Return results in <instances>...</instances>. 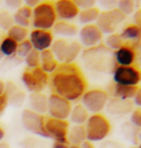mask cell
<instances>
[{
	"label": "cell",
	"mask_w": 141,
	"mask_h": 148,
	"mask_svg": "<svg viewBox=\"0 0 141 148\" xmlns=\"http://www.w3.org/2000/svg\"><path fill=\"white\" fill-rule=\"evenodd\" d=\"M49 83L53 93L69 102L82 98L87 88L84 74L75 64H60L50 76Z\"/></svg>",
	"instance_id": "obj_1"
},
{
	"label": "cell",
	"mask_w": 141,
	"mask_h": 148,
	"mask_svg": "<svg viewBox=\"0 0 141 148\" xmlns=\"http://www.w3.org/2000/svg\"><path fill=\"white\" fill-rule=\"evenodd\" d=\"M113 59L112 51L104 45L87 48L82 53V60L86 69L95 72H110Z\"/></svg>",
	"instance_id": "obj_2"
},
{
	"label": "cell",
	"mask_w": 141,
	"mask_h": 148,
	"mask_svg": "<svg viewBox=\"0 0 141 148\" xmlns=\"http://www.w3.org/2000/svg\"><path fill=\"white\" fill-rule=\"evenodd\" d=\"M57 22V14L54 2L40 1V4L32 12L31 24L37 30L50 31Z\"/></svg>",
	"instance_id": "obj_3"
},
{
	"label": "cell",
	"mask_w": 141,
	"mask_h": 148,
	"mask_svg": "<svg viewBox=\"0 0 141 148\" xmlns=\"http://www.w3.org/2000/svg\"><path fill=\"white\" fill-rule=\"evenodd\" d=\"M87 140L101 141L108 137L110 132V124L107 117L104 115L96 114L90 115L86 123Z\"/></svg>",
	"instance_id": "obj_4"
},
{
	"label": "cell",
	"mask_w": 141,
	"mask_h": 148,
	"mask_svg": "<svg viewBox=\"0 0 141 148\" xmlns=\"http://www.w3.org/2000/svg\"><path fill=\"white\" fill-rule=\"evenodd\" d=\"M49 80V74L45 73L40 66L36 69H27L21 75L23 85L31 92H42L48 85Z\"/></svg>",
	"instance_id": "obj_5"
},
{
	"label": "cell",
	"mask_w": 141,
	"mask_h": 148,
	"mask_svg": "<svg viewBox=\"0 0 141 148\" xmlns=\"http://www.w3.org/2000/svg\"><path fill=\"white\" fill-rule=\"evenodd\" d=\"M125 18L126 16H124L118 9L114 8L111 10L101 12L96 21V26L103 34L110 35L115 32Z\"/></svg>",
	"instance_id": "obj_6"
},
{
	"label": "cell",
	"mask_w": 141,
	"mask_h": 148,
	"mask_svg": "<svg viewBox=\"0 0 141 148\" xmlns=\"http://www.w3.org/2000/svg\"><path fill=\"white\" fill-rule=\"evenodd\" d=\"M108 102V94L105 90L95 88L87 90L82 96V105L87 109V112L99 114L107 107Z\"/></svg>",
	"instance_id": "obj_7"
},
{
	"label": "cell",
	"mask_w": 141,
	"mask_h": 148,
	"mask_svg": "<svg viewBox=\"0 0 141 148\" xmlns=\"http://www.w3.org/2000/svg\"><path fill=\"white\" fill-rule=\"evenodd\" d=\"M21 122L24 129L28 132L43 138H48L44 127L45 116L43 114H37L30 109H25L21 114Z\"/></svg>",
	"instance_id": "obj_8"
},
{
	"label": "cell",
	"mask_w": 141,
	"mask_h": 148,
	"mask_svg": "<svg viewBox=\"0 0 141 148\" xmlns=\"http://www.w3.org/2000/svg\"><path fill=\"white\" fill-rule=\"evenodd\" d=\"M71 110V102L67 101L66 99L55 93H51L48 96L47 112L49 114L50 117L61 120H66L69 117Z\"/></svg>",
	"instance_id": "obj_9"
},
{
	"label": "cell",
	"mask_w": 141,
	"mask_h": 148,
	"mask_svg": "<svg viewBox=\"0 0 141 148\" xmlns=\"http://www.w3.org/2000/svg\"><path fill=\"white\" fill-rule=\"evenodd\" d=\"M45 131L49 138H53L57 143H67V134L69 130V124L66 120L56 119L53 117H45Z\"/></svg>",
	"instance_id": "obj_10"
},
{
	"label": "cell",
	"mask_w": 141,
	"mask_h": 148,
	"mask_svg": "<svg viewBox=\"0 0 141 148\" xmlns=\"http://www.w3.org/2000/svg\"><path fill=\"white\" fill-rule=\"evenodd\" d=\"M113 81L116 85L137 87L141 81V72L134 66H117L113 71Z\"/></svg>",
	"instance_id": "obj_11"
},
{
	"label": "cell",
	"mask_w": 141,
	"mask_h": 148,
	"mask_svg": "<svg viewBox=\"0 0 141 148\" xmlns=\"http://www.w3.org/2000/svg\"><path fill=\"white\" fill-rule=\"evenodd\" d=\"M29 40L33 46V49L39 52H42L50 49L54 41V36L51 31L34 29L29 34Z\"/></svg>",
	"instance_id": "obj_12"
},
{
	"label": "cell",
	"mask_w": 141,
	"mask_h": 148,
	"mask_svg": "<svg viewBox=\"0 0 141 148\" xmlns=\"http://www.w3.org/2000/svg\"><path fill=\"white\" fill-rule=\"evenodd\" d=\"M55 11L57 18H60L61 21H68L76 18L79 16L80 10L71 0H59L54 2Z\"/></svg>",
	"instance_id": "obj_13"
},
{
	"label": "cell",
	"mask_w": 141,
	"mask_h": 148,
	"mask_svg": "<svg viewBox=\"0 0 141 148\" xmlns=\"http://www.w3.org/2000/svg\"><path fill=\"white\" fill-rule=\"evenodd\" d=\"M79 36L82 44L87 46V48H90L98 45L103 38V33L96 24H89L84 25L79 31Z\"/></svg>",
	"instance_id": "obj_14"
},
{
	"label": "cell",
	"mask_w": 141,
	"mask_h": 148,
	"mask_svg": "<svg viewBox=\"0 0 141 148\" xmlns=\"http://www.w3.org/2000/svg\"><path fill=\"white\" fill-rule=\"evenodd\" d=\"M107 110L111 114L124 116L133 111V103L130 100H120V99H111L108 100L107 104Z\"/></svg>",
	"instance_id": "obj_15"
},
{
	"label": "cell",
	"mask_w": 141,
	"mask_h": 148,
	"mask_svg": "<svg viewBox=\"0 0 141 148\" xmlns=\"http://www.w3.org/2000/svg\"><path fill=\"white\" fill-rule=\"evenodd\" d=\"M29 106L31 111L44 114L48 109V97L42 92H31L29 95Z\"/></svg>",
	"instance_id": "obj_16"
},
{
	"label": "cell",
	"mask_w": 141,
	"mask_h": 148,
	"mask_svg": "<svg viewBox=\"0 0 141 148\" xmlns=\"http://www.w3.org/2000/svg\"><path fill=\"white\" fill-rule=\"evenodd\" d=\"M114 60L119 66H131L136 60V52L131 46L123 45L114 52Z\"/></svg>",
	"instance_id": "obj_17"
},
{
	"label": "cell",
	"mask_w": 141,
	"mask_h": 148,
	"mask_svg": "<svg viewBox=\"0 0 141 148\" xmlns=\"http://www.w3.org/2000/svg\"><path fill=\"white\" fill-rule=\"evenodd\" d=\"M60 63L56 60L54 55L52 54L51 50H45L40 52V67L47 74H52L55 72V70L58 69Z\"/></svg>",
	"instance_id": "obj_18"
},
{
	"label": "cell",
	"mask_w": 141,
	"mask_h": 148,
	"mask_svg": "<svg viewBox=\"0 0 141 148\" xmlns=\"http://www.w3.org/2000/svg\"><path fill=\"white\" fill-rule=\"evenodd\" d=\"M32 12L33 10L28 8L27 6L22 5L18 10L16 11V13L13 16L14 25L20 26V27L28 28L31 25L32 20Z\"/></svg>",
	"instance_id": "obj_19"
},
{
	"label": "cell",
	"mask_w": 141,
	"mask_h": 148,
	"mask_svg": "<svg viewBox=\"0 0 141 148\" xmlns=\"http://www.w3.org/2000/svg\"><path fill=\"white\" fill-rule=\"evenodd\" d=\"M87 140L86 128L84 125H74L68 130L67 141L71 145L80 146L84 141Z\"/></svg>",
	"instance_id": "obj_20"
},
{
	"label": "cell",
	"mask_w": 141,
	"mask_h": 148,
	"mask_svg": "<svg viewBox=\"0 0 141 148\" xmlns=\"http://www.w3.org/2000/svg\"><path fill=\"white\" fill-rule=\"evenodd\" d=\"M53 32L61 37H74L78 34V28L77 26L73 23H70L68 21H58L55 23L53 27Z\"/></svg>",
	"instance_id": "obj_21"
},
{
	"label": "cell",
	"mask_w": 141,
	"mask_h": 148,
	"mask_svg": "<svg viewBox=\"0 0 141 148\" xmlns=\"http://www.w3.org/2000/svg\"><path fill=\"white\" fill-rule=\"evenodd\" d=\"M68 41L64 38H58L53 41L50 50H51L52 54L54 55L59 63L63 64L65 59L66 52H67V47H68Z\"/></svg>",
	"instance_id": "obj_22"
},
{
	"label": "cell",
	"mask_w": 141,
	"mask_h": 148,
	"mask_svg": "<svg viewBox=\"0 0 141 148\" xmlns=\"http://www.w3.org/2000/svg\"><path fill=\"white\" fill-rule=\"evenodd\" d=\"M69 117L70 121L74 125H84V123H87V121L89 117V112L87 111V109L83 105L79 104L72 108Z\"/></svg>",
	"instance_id": "obj_23"
},
{
	"label": "cell",
	"mask_w": 141,
	"mask_h": 148,
	"mask_svg": "<svg viewBox=\"0 0 141 148\" xmlns=\"http://www.w3.org/2000/svg\"><path fill=\"white\" fill-rule=\"evenodd\" d=\"M100 10L98 8L96 7H93V8H90V9H87V10H83V11H80L79 13V22L81 24H84V25H89V24H92L93 22H96L97 19L99 17V14H100Z\"/></svg>",
	"instance_id": "obj_24"
},
{
	"label": "cell",
	"mask_w": 141,
	"mask_h": 148,
	"mask_svg": "<svg viewBox=\"0 0 141 148\" xmlns=\"http://www.w3.org/2000/svg\"><path fill=\"white\" fill-rule=\"evenodd\" d=\"M137 87H128V86L115 85L113 90L114 96L120 100H130L133 99L137 90Z\"/></svg>",
	"instance_id": "obj_25"
},
{
	"label": "cell",
	"mask_w": 141,
	"mask_h": 148,
	"mask_svg": "<svg viewBox=\"0 0 141 148\" xmlns=\"http://www.w3.org/2000/svg\"><path fill=\"white\" fill-rule=\"evenodd\" d=\"M29 36V31L27 28L20 27V26L14 25L7 31L8 38H12L17 43H20L25 40H27V37Z\"/></svg>",
	"instance_id": "obj_26"
},
{
	"label": "cell",
	"mask_w": 141,
	"mask_h": 148,
	"mask_svg": "<svg viewBox=\"0 0 141 148\" xmlns=\"http://www.w3.org/2000/svg\"><path fill=\"white\" fill-rule=\"evenodd\" d=\"M82 53V44L79 41H71L68 43L64 64H74L75 60Z\"/></svg>",
	"instance_id": "obj_27"
},
{
	"label": "cell",
	"mask_w": 141,
	"mask_h": 148,
	"mask_svg": "<svg viewBox=\"0 0 141 148\" xmlns=\"http://www.w3.org/2000/svg\"><path fill=\"white\" fill-rule=\"evenodd\" d=\"M120 36H121L123 40H130L136 42V41L141 40V31L134 24L128 25L127 27L123 29Z\"/></svg>",
	"instance_id": "obj_28"
},
{
	"label": "cell",
	"mask_w": 141,
	"mask_h": 148,
	"mask_svg": "<svg viewBox=\"0 0 141 148\" xmlns=\"http://www.w3.org/2000/svg\"><path fill=\"white\" fill-rule=\"evenodd\" d=\"M17 46H18V43L10 38L5 37L2 38L1 42H0V51H1L3 56L11 57L16 53Z\"/></svg>",
	"instance_id": "obj_29"
},
{
	"label": "cell",
	"mask_w": 141,
	"mask_h": 148,
	"mask_svg": "<svg viewBox=\"0 0 141 148\" xmlns=\"http://www.w3.org/2000/svg\"><path fill=\"white\" fill-rule=\"evenodd\" d=\"M106 46L110 50H111V51L112 50L116 51L119 48H121L123 46V40L121 36L119 34L115 33L108 35V38H106Z\"/></svg>",
	"instance_id": "obj_30"
},
{
	"label": "cell",
	"mask_w": 141,
	"mask_h": 148,
	"mask_svg": "<svg viewBox=\"0 0 141 148\" xmlns=\"http://www.w3.org/2000/svg\"><path fill=\"white\" fill-rule=\"evenodd\" d=\"M40 52L33 49L25 57V63L28 69H36L40 66Z\"/></svg>",
	"instance_id": "obj_31"
},
{
	"label": "cell",
	"mask_w": 141,
	"mask_h": 148,
	"mask_svg": "<svg viewBox=\"0 0 141 148\" xmlns=\"http://www.w3.org/2000/svg\"><path fill=\"white\" fill-rule=\"evenodd\" d=\"M116 9H118L124 16H128L134 13L136 9V3L131 0H120L117 2Z\"/></svg>",
	"instance_id": "obj_32"
},
{
	"label": "cell",
	"mask_w": 141,
	"mask_h": 148,
	"mask_svg": "<svg viewBox=\"0 0 141 148\" xmlns=\"http://www.w3.org/2000/svg\"><path fill=\"white\" fill-rule=\"evenodd\" d=\"M14 25L13 16L7 11H0V29L8 31Z\"/></svg>",
	"instance_id": "obj_33"
},
{
	"label": "cell",
	"mask_w": 141,
	"mask_h": 148,
	"mask_svg": "<svg viewBox=\"0 0 141 148\" xmlns=\"http://www.w3.org/2000/svg\"><path fill=\"white\" fill-rule=\"evenodd\" d=\"M32 50H33V46H32L30 40H25L22 42L18 43V46H17V50H16V55L21 58H25Z\"/></svg>",
	"instance_id": "obj_34"
},
{
	"label": "cell",
	"mask_w": 141,
	"mask_h": 148,
	"mask_svg": "<svg viewBox=\"0 0 141 148\" xmlns=\"http://www.w3.org/2000/svg\"><path fill=\"white\" fill-rule=\"evenodd\" d=\"M75 4L77 5V7L79 8V10L83 11L87 10V9H90L95 7L96 2L93 0H78V1H74Z\"/></svg>",
	"instance_id": "obj_35"
},
{
	"label": "cell",
	"mask_w": 141,
	"mask_h": 148,
	"mask_svg": "<svg viewBox=\"0 0 141 148\" xmlns=\"http://www.w3.org/2000/svg\"><path fill=\"white\" fill-rule=\"evenodd\" d=\"M131 121L134 126L141 128V110L136 109L134 110L131 114Z\"/></svg>",
	"instance_id": "obj_36"
},
{
	"label": "cell",
	"mask_w": 141,
	"mask_h": 148,
	"mask_svg": "<svg viewBox=\"0 0 141 148\" xmlns=\"http://www.w3.org/2000/svg\"><path fill=\"white\" fill-rule=\"evenodd\" d=\"M5 4L12 10H18V9L23 5V2L20 0H6Z\"/></svg>",
	"instance_id": "obj_37"
},
{
	"label": "cell",
	"mask_w": 141,
	"mask_h": 148,
	"mask_svg": "<svg viewBox=\"0 0 141 148\" xmlns=\"http://www.w3.org/2000/svg\"><path fill=\"white\" fill-rule=\"evenodd\" d=\"M8 103H9V97L4 93L3 95L0 96V116L4 112L6 107L8 106Z\"/></svg>",
	"instance_id": "obj_38"
},
{
	"label": "cell",
	"mask_w": 141,
	"mask_h": 148,
	"mask_svg": "<svg viewBox=\"0 0 141 148\" xmlns=\"http://www.w3.org/2000/svg\"><path fill=\"white\" fill-rule=\"evenodd\" d=\"M133 103L137 107H141V88H138L136 92V95L133 98Z\"/></svg>",
	"instance_id": "obj_39"
},
{
	"label": "cell",
	"mask_w": 141,
	"mask_h": 148,
	"mask_svg": "<svg viewBox=\"0 0 141 148\" xmlns=\"http://www.w3.org/2000/svg\"><path fill=\"white\" fill-rule=\"evenodd\" d=\"M134 23H136L134 25L137 26L139 30L141 31V9L136 11V13L134 16Z\"/></svg>",
	"instance_id": "obj_40"
},
{
	"label": "cell",
	"mask_w": 141,
	"mask_h": 148,
	"mask_svg": "<svg viewBox=\"0 0 141 148\" xmlns=\"http://www.w3.org/2000/svg\"><path fill=\"white\" fill-rule=\"evenodd\" d=\"M40 0H26V1L23 3V5L27 6L28 8H30L33 10L34 8H36L37 5L40 4Z\"/></svg>",
	"instance_id": "obj_41"
},
{
	"label": "cell",
	"mask_w": 141,
	"mask_h": 148,
	"mask_svg": "<svg viewBox=\"0 0 141 148\" xmlns=\"http://www.w3.org/2000/svg\"><path fill=\"white\" fill-rule=\"evenodd\" d=\"M68 144L67 143H61L55 141V143L53 144V148H68Z\"/></svg>",
	"instance_id": "obj_42"
},
{
	"label": "cell",
	"mask_w": 141,
	"mask_h": 148,
	"mask_svg": "<svg viewBox=\"0 0 141 148\" xmlns=\"http://www.w3.org/2000/svg\"><path fill=\"white\" fill-rule=\"evenodd\" d=\"M80 148H94V145L92 144V143H90L89 140H86L81 144Z\"/></svg>",
	"instance_id": "obj_43"
},
{
	"label": "cell",
	"mask_w": 141,
	"mask_h": 148,
	"mask_svg": "<svg viewBox=\"0 0 141 148\" xmlns=\"http://www.w3.org/2000/svg\"><path fill=\"white\" fill-rule=\"evenodd\" d=\"M5 88H6V84L2 80H0V96L5 93Z\"/></svg>",
	"instance_id": "obj_44"
},
{
	"label": "cell",
	"mask_w": 141,
	"mask_h": 148,
	"mask_svg": "<svg viewBox=\"0 0 141 148\" xmlns=\"http://www.w3.org/2000/svg\"><path fill=\"white\" fill-rule=\"evenodd\" d=\"M4 137H5V131H4V129H3L1 126H0V143H1V141L3 140Z\"/></svg>",
	"instance_id": "obj_45"
},
{
	"label": "cell",
	"mask_w": 141,
	"mask_h": 148,
	"mask_svg": "<svg viewBox=\"0 0 141 148\" xmlns=\"http://www.w3.org/2000/svg\"><path fill=\"white\" fill-rule=\"evenodd\" d=\"M0 148H10L6 143H0Z\"/></svg>",
	"instance_id": "obj_46"
},
{
	"label": "cell",
	"mask_w": 141,
	"mask_h": 148,
	"mask_svg": "<svg viewBox=\"0 0 141 148\" xmlns=\"http://www.w3.org/2000/svg\"><path fill=\"white\" fill-rule=\"evenodd\" d=\"M68 148H80V146H77V145H70Z\"/></svg>",
	"instance_id": "obj_47"
},
{
	"label": "cell",
	"mask_w": 141,
	"mask_h": 148,
	"mask_svg": "<svg viewBox=\"0 0 141 148\" xmlns=\"http://www.w3.org/2000/svg\"><path fill=\"white\" fill-rule=\"evenodd\" d=\"M3 57H4V56L2 55V53H1V51H0V62L2 61V59H3Z\"/></svg>",
	"instance_id": "obj_48"
},
{
	"label": "cell",
	"mask_w": 141,
	"mask_h": 148,
	"mask_svg": "<svg viewBox=\"0 0 141 148\" xmlns=\"http://www.w3.org/2000/svg\"><path fill=\"white\" fill-rule=\"evenodd\" d=\"M1 38H2V33L0 32V42H1Z\"/></svg>",
	"instance_id": "obj_49"
},
{
	"label": "cell",
	"mask_w": 141,
	"mask_h": 148,
	"mask_svg": "<svg viewBox=\"0 0 141 148\" xmlns=\"http://www.w3.org/2000/svg\"><path fill=\"white\" fill-rule=\"evenodd\" d=\"M139 48H140V50H141V40H140V43H139Z\"/></svg>",
	"instance_id": "obj_50"
},
{
	"label": "cell",
	"mask_w": 141,
	"mask_h": 148,
	"mask_svg": "<svg viewBox=\"0 0 141 148\" xmlns=\"http://www.w3.org/2000/svg\"><path fill=\"white\" fill-rule=\"evenodd\" d=\"M139 137H140V138H141V132H140V134H139Z\"/></svg>",
	"instance_id": "obj_51"
},
{
	"label": "cell",
	"mask_w": 141,
	"mask_h": 148,
	"mask_svg": "<svg viewBox=\"0 0 141 148\" xmlns=\"http://www.w3.org/2000/svg\"><path fill=\"white\" fill-rule=\"evenodd\" d=\"M138 148H141V144H140V145H139V147Z\"/></svg>",
	"instance_id": "obj_52"
}]
</instances>
